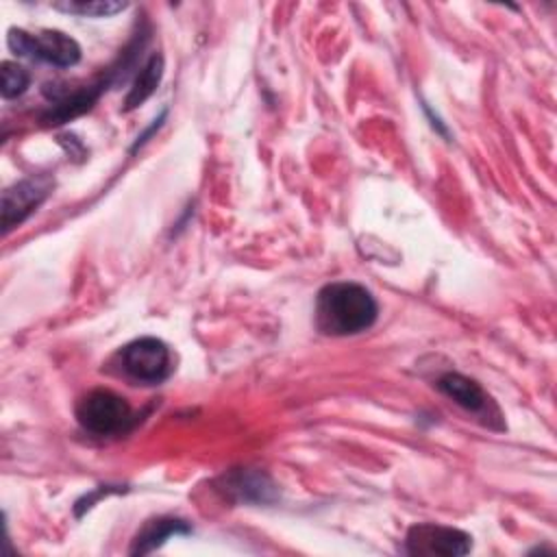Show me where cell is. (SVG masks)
I'll use <instances>...</instances> for the list:
<instances>
[{"label": "cell", "mask_w": 557, "mask_h": 557, "mask_svg": "<svg viewBox=\"0 0 557 557\" xmlns=\"http://www.w3.org/2000/svg\"><path fill=\"white\" fill-rule=\"evenodd\" d=\"M379 315L374 296L359 283H329L315 298V329L324 335L346 337L368 331Z\"/></svg>", "instance_id": "6da1fadb"}, {"label": "cell", "mask_w": 557, "mask_h": 557, "mask_svg": "<svg viewBox=\"0 0 557 557\" xmlns=\"http://www.w3.org/2000/svg\"><path fill=\"white\" fill-rule=\"evenodd\" d=\"M78 424L98 437L128 433L137 424L126 398L111 389H94L76 405Z\"/></svg>", "instance_id": "7a4b0ae2"}, {"label": "cell", "mask_w": 557, "mask_h": 557, "mask_svg": "<svg viewBox=\"0 0 557 557\" xmlns=\"http://www.w3.org/2000/svg\"><path fill=\"white\" fill-rule=\"evenodd\" d=\"M7 46L17 57L44 61L54 67H72L81 61L78 41L63 30L46 28L33 35L22 28H11L7 35Z\"/></svg>", "instance_id": "3957f363"}, {"label": "cell", "mask_w": 557, "mask_h": 557, "mask_svg": "<svg viewBox=\"0 0 557 557\" xmlns=\"http://www.w3.org/2000/svg\"><path fill=\"white\" fill-rule=\"evenodd\" d=\"M122 372L144 385L163 383L172 374V355L165 342L157 337H139L120 350Z\"/></svg>", "instance_id": "277c9868"}, {"label": "cell", "mask_w": 557, "mask_h": 557, "mask_svg": "<svg viewBox=\"0 0 557 557\" xmlns=\"http://www.w3.org/2000/svg\"><path fill=\"white\" fill-rule=\"evenodd\" d=\"M472 548V537L455 527L422 522L413 524L405 537V550L409 555H444L457 557Z\"/></svg>", "instance_id": "5b68a950"}, {"label": "cell", "mask_w": 557, "mask_h": 557, "mask_svg": "<svg viewBox=\"0 0 557 557\" xmlns=\"http://www.w3.org/2000/svg\"><path fill=\"white\" fill-rule=\"evenodd\" d=\"M50 194L48 178H22L2 191V231L22 224Z\"/></svg>", "instance_id": "8992f818"}, {"label": "cell", "mask_w": 557, "mask_h": 557, "mask_svg": "<svg viewBox=\"0 0 557 557\" xmlns=\"http://www.w3.org/2000/svg\"><path fill=\"white\" fill-rule=\"evenodd\" d=\"M437 389L448 396L455 405H459L461 409L485 418V422L490 420H500L498 409L492 405L490 396L481 389V385L459 372H446L437 379Z\"/></svg>", "instance_id": "52a82bcc"}, {"label": "cell", "mask_w": 557, "mask_h": 557, "mask_svg": "<svg viewBox=\"0 0 557 557\" xmlns=\"http://www.w3.org/2000/svg\"><path fill=\"white\" fill-rule=\"evenodd\" d=\"M224 494L233 496L237 503H270L274 498V483L255 470H235L224 476Z\"/></svg>", "instance_id": "ba28073f"}, {"label": "cell", "mask_w": 557, "mask_h": 557, "mask_svg": "<svg viewBox=\"0 0 557 557\" xmlns=\"http://www.w3.org/2000/svg\"><path fill=\"white\" fill-rule=\"evenodd\" d=\"M191 533V527L185 520L178 518H154L148 520L141 531L135 535L131 555H148L154 548H159L168 537L172 535H187Z\"/></svg>", "instance_id": "9c48e42d"}, {"label": "cell", "mask_w": 557, "mask_h": 557, "mask_svg": "<svg viewBox=\"0 0 557 557\" xmlns=\"http://www.w3.org/2000/svg\"><path fill=\"white\" fill-rule=\"evenodd\" d=\"M161 76H163V57L159 52H152L148 57V61L141 65V70L137 72V76L124 98V109L131 111V109H137L139 104H144L159 87Z\"/></svg>", "instance_id": "30bf717a"}, {"label": "cell", "mask_w": 557, "mask_h": 557, "mask_svg": "<svg viewBox=\"0 0 557 557\" xmlns=\"http://www.w3.org/2000/svg\"><path fill=\"white\" fill-rule=\"evenodd\" d=\"M59 11L72 13V15H81V17H109L115 15L120 11L126 9V2H117V0H63V2H54L52 4Z\"/></svg>", "instance_id": "8fae6325"}, {"label": "cell", "mask_w": 557, "mask_h": 557, "mask_svg": "<svg viewBox=\"0 0 557 557\" xmlns=\"http://www.w3.org/2000/svg\"><path fill=\"white\" fill-rule=\"evenodd\" d=\"M0 91H2V96L4 98H17V96H22L24 91H26V87H28V83H30V74L22 67V65H17V63H13V61H4L2 63V70H0Z\"/></svg>", "instance_id": "7c38bea8"}]
</instances>
